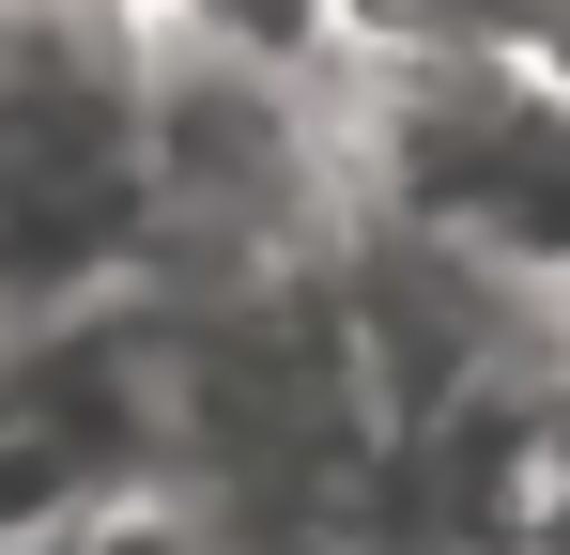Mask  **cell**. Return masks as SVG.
Returning a JSON list of instances; mask_svg holds the SVG:
<instances>
[{
	"instance_id": "cell-1",
	"label": "cell",
	"mask_w": 570,
	"mask_h": 555,
	"mask_svg": "<svg viewBox=\"0 0 570 555\" xmlns=\"http://www.w3.org/2000/svg\"><path fill=\"white\" fill-rule=\"evenodd\" d=\"M139 0H0V340L139 293Z\"/></svg>"
},
{
	"instance_id": "cell-2",
	"label": "cell",
	"mask_w": 570,
	"mask_h": 555,
	"mask_svg": "<svg viewBox=\"0 0 570 555\" xmlns=\"http://www.w3.org/2000/svg\"><path fill=\"white\" fill-rule=\"evenodd\" d=\"M340 185L371 232L570 293V93L540 62H355L340 78Z\"/></svg>"
},
{
	"instance_id": "cell-3",
	"label": "cell",
	"mask_w": 570,
	"mask_h": 555,
	"mask_svg": "<svg viewBox=\"0 0 570 555\" xmlns=\"http://www.w3.org/2000/svg\"><path fill=\"white\" fill-rule=\"evenodd\" d=\"M570 0H340V78L355 62H540Z\"/></svg>"
},
{
	"instance_id": "cell-4",
	"label": "cell",
	"mask_w": 570,
	"mask_h": 555,
	"mask_svg": "<svg viewBox=\"0 0 570 555\" xmlns=\"http://www.w3.org/2000/svg\"><path fill=\"white\" fill-rule=\"evenodd\" d=\"M155 47L247 62V78H340V0H139Z\"/></svg>"
},
{
	"instance_id": "cell-5",
	"label": "cell",
	"mask_w": 570,
	"mask_h": 555,
	"mask_svg": "<svg viewBox=\"0 0 570 555\" xmlns=\"http://www.w3.org/2000/svg\"><path fill=\"white\" fill-rule=\"evenodd\" d=\"M0 555H216V541H200L170 494H108V509H62V525H16Z\"/></svg>"
},
{
	"instance_id": "cell-6",
	"label": "cell",
	"mask_w": 570,
	"mask_h": 555,
	"mask_svg": "<svg viewBox=\"0 0 570 555\" xmlns=\"http://www.w3.org/2000/svg\"><path fill=\"white\" fill-rule=\"evenodd\" d=\"M540 78H556V93H570V16H556V47H540Z\"/></svg>"
}]
</instances>
